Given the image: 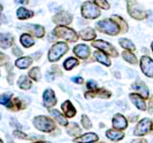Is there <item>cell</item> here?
Segmentation results:
<instances>
[{
  "mask_svg": "<svg viewBox=\"0 0 153 143\" xmlns=\"http://www.w3.org/2000/svg\"><path fill=\"white\" fill-rule=\"evenodd\" d=\"M96 29L100 32H102L111 36H116L120 33H122L121 27L112 18H105L100 21H98L96 23Z\"/></svg>",
  "mask_w": 153,
  "mask_h": 143,
  "instance_id": "obj_1",
  "label": "cell"
},
{
  "mask_svg": "<svg viewBox=\"0 0 153 143\" xmlns=\"http://www.w3.org/2000/svg\"><path fill=\"white\" fill-rule=\"evenodd\" d=\"M126 8L129 16L138 21L145 20L147 18V13L142 8L137 0H126Z\"/></svg>",
  "mask_w": 153,
  "mask_h": 143,
  "instance_id": "obj_2",
  "label": "cell"
},
{
  "mask_svg": "<svg viewBox=\"0 0 153 143\" xmlns=\"http://www.w3.org/2000/svg\"><path fill=\"white\" fill-rule=\"evenodd\" d=\"M80 13L83 18L94 20L100 16L102 12H100V9L92 1H85L81 4Z\"/></svg>",
  "mask_w": 153,
  "mask_h": 143,
  "instance_id": "obj_3",
  "label": "cell"
},
{
  "mask_svg": "<svg viewBox=\"0 0 153 143\" xmlns=\"http://www.w3.org/2000/svg\"><path fill=\"white\" fill-rule=\"evenodd\" d=\"M54 35L68 42H76L79 40V35L73 29L66 26H56L53 31Z\"/></svg>",
  "mask_w": 153,
  "mask_h": 143,
  "instance_id": "obj_4",
  "label": "cell"
},
{
  "mask_svg": "<svg viewBox=\"0 0 153 143\" xmlns=\"http://www.w3.org/2000/svg\"><path fill=\"white\" fill-rule=\"evenodd\" d=\"M69 50V46L65 42H56L51 47L48 52V60L50 62L59 61Z\"/></svg>",
  "mask_w": 153,
  "mask_h": 143,
  "instance_id": "obj_5",
  "label": "cell"
},
{
  "mask_svg": "<svg viewBox=\"0 0 153 143\" xmlns=\"http://www.w3.org/2000/svg\"><path fill=\"white\" fill-rule=\"evenodd\" d=\"M33 124L37 130L44 133H51L56 129V123L54 120L45 116H36L33 120Z\"/></svg>",
  "mask_w": 153,
  "mask_h": 143,
  "instance_id": "obj_6",
  "label": "cell"
},
{
  "mask_svg": "<svg viewBox=\"0 0 153 143\" xmlns=\"http://www.w3.org/2000/svg\"><path fill=\"white\" fill-rule=\"evenodd\" d=\"M92 47L96 48V49H99L100 51H102L103 52H105V54L111 57L119 56V52L116 48H115L111 43H108L104 40L97 39V40L92 41Z\"/></svg>",
  "mask_w": 153,
  "mask_h": 143,
  "instance_id": "obj_7",
  "label": "cell"
},
{
  "mask_svg": "<svg viewBox=\"0 0 153 143\" xmlns=\"http://www.w3.org/2000/svg\"><path fill=\"white\" fill-rule=\"evenodd\" d=\"M152 131V120L149 118H143L137 124L135 130L133 132V135L136 136H143L149 133Z\"/></svg>",
  "mask_w": 153,
  "mask_h": 143,
  "instance_id": "obj_8",
  "label": "cell"
},
{
  "mask_svg": "<svg viewBox=\"0 0 153 143\" xmlns=\"http://www.w3.org/2000/svg\"><path fill=\"white\" fill-rule=\"evenodd\" d=\"M52 20L57 26H67L70 25L73 21V15L66 11H61L59 13H56L52 17Z\"/></svg>",
  "mask_w": 153,
  "mask_h": 143,
  "instance_id": "obj_9",
  "label": "cell"
},
{
  "mask_svg": "<svg viewBox=\"0 0 153 143\" xmlns=\"http://www.w3.org/2000/svg\"><path fill=\"white\" fill-rule=\"evenodd\" d=\"M140 67L143 74L153 78V59L147 55H143L140 59Z\"/></svg>",
  "mask_w": 153,
  "mask_h": 143,
  "instance_id": "obj_10",
  "label": "cell"
},
{
  "mask_svg": "<svg viewBox=\"0 0 153 143\" xmlns=\"http://www.w3.org/2000/svg\"><path fill=\"white\" fill-rule=\"evenodd\" d=\"M111 92L110 91H107L106 89L104 88H98L96 90L93 91H87L84 94L85 98L90 99V98H94V97H99V98H103V99H107L110 98L111 97Z\"/></svg>",
  "mask_w": 153,
  "mask_h": 143,
  "instance_id": "obj_11",
  "label": "cell"
},
{
  "mask_svg": "<svg viewBox=\"0 0 153 143\" xmlns=\"http://www.w3.org/2000/svg\"><path fill=\"white\" fill-rule=\"evenodd\" d=\"M73 52L75 55L79 59H87L91 55V50L90 47L86 44H78L74 47Z\"/></svg>",
  "mask_w": 153,
  "mask_h": 143,
  "instance_id": "obj_12",
  "label": "cell"
},
{
  "mask_svg": "<svg viewBox=\"0 0 153 143\" xmlns=\"http://www.w3.org/2000/svg\"><path fill=\"white\" fill-rule=\"evenodd\" d=\"M127 119L121 114H116L112 118V127L115 130L123 131L127 128Z\"/></svg>",
  "mask_w": 153,
  "mask_h": 143,
  "instance_id": "obj_13",
  "label": "cell"
},
{
  "mask_svg": "<svg viewBox=\"0 0 153 143\" xmlns=\"http://www.w3.org/2000/svg\"><path fill=\"white\" fill-rule=\"evenodd\" d=\"M129 99H130V101L135 105L137 109L141 110V111H146L147 110V105L146 103V99L139 94H137V93L129 94Z\"/></svg>",
  "mask_w": 153,
  "mask_h": 143,
  "instance_id": "obj_14",
  "label": "cell"
},
{
  "mask_svg": "<svg viewBox=\"0 0 153 143\" xmlns=\"http://www.w3.org/2000/svg\"><path fill=\"white\" fill-rule=\"evenodd\" d=\"M56 102H57V100H56L54 91L52 89L45 90L44 93H43V103H44V106L50 109L52 107H54L56 104Z\"/></svg>",
  "mask_w": 153,
  "mask_h": 143,
  "instance_id": "obj_15",
  "label": "cell"
},
{
  "mask_svg": "<svg viewBox=\"0 0 153 143\" xmlns=\"http://www.w3.org/2000/svg\"><path fill=\"white\" fill-rule=\"evenodd\" d=\"M24 28L31 33V35H33L37 38H42L45 35V29L41 25L33 24V25H25Z\"/></svg>",
  "mask_w": 153,
  "mask_h": 143,
  "instance_id": "obj_16",
  "label": "cell"
},
{
  "mask_svg": "<svg viewBox=\"0 0 153 143\" xmlns=\"http://www.w3.org/2000/svg\"><path fill=\"white\" fill-rule=\"evenodd\" d=\"M131 88L135 91V92H137V94L142 95L145 99H147L148 97H149V91H148L147 86L146 85L145 82H143V81H137V82L133 83L131 85Z\"/></svg>",
  "mask_w": 153,
  "mask_h": 143,
  "instance_id": "obj_17",
  "label": "cell"
},
{
  "mask_svg": "<svg viewBox=\"0 0 153 143\" xmlns=\"http://www.w3.org/2000/svg\"><path fill=\"white\" fill-rule=\"evenodd\" d=\"M99 140V136L95 133H86L73 139L75 143H94Z\"/></svg>",
  "mask_w": 153,
  "mask_h": 143,
  "instance_id": "obj_18",
  "label": "cell"
},
{
  "mask_svg": "<svg viewBox=\"0 0 153 143\" xmlns=\"http://www.w3.org/2000/svg\"><path fill=\"white\" fill-rule=\"evenodd\" d=\"M79 35L80 36L81 39L84 41H94L95 38L97 37V32H96V31L93 28L87 27L79 31Z\"/></svg>",
  "mask_w": 153,
  "mask_h": 143,
  "instance_id": "obj_19",
  "label": "cell"
},
{
  "mask_svg": "<svg viewBox=\"0 0 153 143\" xmlns=\"http://www.w3.org/2000/svg\"><path fill=\"white\" fill-rule=\"evenodd\" d=\"M61 110H62V112H63L64 116L69 118L74 117L76 114V110L70 100H66V101H64L61 104Z\"/></svg>",
  "mask_w": 153,
  "mask_h": 143,
  "instance_id": "obj_20",
  "label": "cell"
},
{
  "mask_svg": "<svg viewBox=\"0 0 153 143\" xmlns=\"http://www.w3.org/2000/svg\"><path fill=\"white\" fill-rule=\"evenodd\" d=\"M93 57L96 61H98L99 63H102V65L106 67H109L111 65V60L109 59V55L103 52L102 51H95L93 52Z\"/></svg>",
  "mask_w": 153,
  "mask_h": 143,
  "instance_id": "obj_21",
  "label": "cell"
},
{
  "mask_svg": "<svg viewBox=\"0 0 153 143\" xmlns=\"http://www.w3.org/2000/svg\"><path fill=\"white\" fill-rule=\"evenodd\" d=\"M14 45V37L10 33H0V48L9 49Z\"/></svg>",
  "mask_w": 153,
  "mask_h": 143,
  "instance_id": "obj_22",
  "label": "cell"
},
{
  "mask_svg": "<svg viewBox=\"0 0 153 143\" xmlns=\"http://www.w3.org/2000/svg\"><path fill=\"white\" fill-rule=\"evenodd\" d=\"M105 135H106V137L108 139L112 141H120L124 137V136H126L123 131L115 130V129H110V130L106 131Z\"/></svg>",
  "mask_w": 153,
  "mask_h": 143,
  "instance_id": "obj_23",
  "label": "cell"
},
{
  "mask_svg": "<svg viewBox=\"0 0 153 143\" xmlns=\"http://www.w3.org/2000/svg\"><path fill=\"white\" fill-rule=\"evenodd\" d=\"M33 15H35V13H33V11L27 10L24 7H19L16 10V17L19 20H27V19L32 18Z\"/></svg>",
  "mask_w": 153,
  "mask_h": 143,
  "instance_id": "obj_24",
  "label": "cell"
},
{
  "mask_svg": "<svg viewBox=\"0 0 153 143\" xmlns=\"http://www.w3.org/2000/svg\"><path fill=\"white\" fill-rule=\"evenodd\" d=\"M14 64L18 69H27L33 64V58L31 56H23L16 59Z\"/></svg>",
  "mask_w": 153,
  "mask_h": 143,
  "instance_id": "obj_25",
  "label": "cell"
},
{
  "mask_svg": "<svg viewBox=\"0 0 153 143\" xmlns=\"http://www.w3.org/2000/svg\"><path fill=\"white\" fill-rule=\"evenodd\" d=\"M49 113L51 114V116L54 117L57 123H59L61 126H67L68 125V121L66 120V118L63 116L59 111H57L56 109H50L49 110Z\"/></svg>",
  "mask_w": 153,
  "mask_h": 143,
  "instance_id": "obj_26",
  "label": "cell"
},
{
  "mask_svg": "<svg viewBox=\"0 0 153 143\" xmlns=\"http://www.w3.org/2000/svg\"><path fill=\"white\" fill-rule=\"evenodd\" d=\"M122 56L123 58L126 60L128 63H130L132 65H136L139 63V61L137 59L136 55L133 54L131 51H127V50H124L123 52H122Z\"/></svg>",
  "mask_w": 153,
  "mask_h": 143,
  "instance_id": "obj_27",
  "label": "cell"
},
{
  "mask_svg": "<svg viewBox=\"0 0 153 143\" xmlns=\"http://www.w3.org/2000/svg\"><path fill=\"white\" fill-rule=\"evenodd\" d=\"M17 84L19 86V88L23 89V90H29L33 85L32 80L28 77L26 75H21L19 77L18 81H17Z\"/></svg>",
  "mask_w": 153,
  "mask_h": 143,
  "instance_id": "obj_28",
  "label": "cell"
},
{
  "mask_svg": "<svg viewBox=\"0 0 153 143\" xmlns=\"http://www.w3.org/2000/svg\"><path fill=\"white\" fill-rule=\"evenodd\" d=\"M20 43L23 47L30 48L35 45V40H33V38L32 37L31 35H29V33H23L20 36Z\"/></svg>",
  "mask_w": 153,
  "mask_h": 143,
  "instance_id": "obj_29",
  "label": "cell"
},
{
  "mask_svg": "<svg viewBox=\"0 0 153 143\" xmlns=\"http://www.w3.org/2000/svg\"><path fill=\"white\" fill-rule=\"evenodd\" d=\"M110 18H112L113 20L116 21L118 24H119V26L121 27V30H122V33H126L128 32V24L124 21V19L123 17H121L120 15H117V14H113V15L110 17Z\"/></svg>",
  "mask_w": 153,
  "mask_h": 143,
  "instance_id": "obj_30",
  "label": "cell"
},
{
  "mask_svg": "<svg viewBox=\"0 0 153 143\" xmlns=\"http://www.w3.org/2000/svg\"><path fill=\"white\" fill-rule=\"evenodd\" d=\"M119 44L122 48H123L124 50H127V51H135L136 50V47L135 45L133 44V42L131 40L127 39V38H124L122 37L119 39Z\"/></svg>",
  "mask_w": 153,
  "mask_h": 143,
  "instance_id": "obj_31",
  "label": "cell"
},
{
  "mask_svg": "<svg viewBox=\"0 0 153 143\" xmlns=\"http://www.w3.org/2000/svg\"><path fill=\"white\" fill-rule=\"evenodd\" d=\"M79 64V59L75 58V57H68V58L65 59V61L63 62V68L66 71H71Z\"/></svg>",
  "mask_w": 153,
  "mask_h": 143,
  "instance_id": "obj_32",
  "label": "cell"
},
{
  "mask_svg": "<svg viewBox=\"0 0 153 143\" xmlns=\"http://www.w3.org/2000/svg\"><path fill=\"white\" fill-rule=\"evenodd\" d=\"M67 133L72 136H79V135L81 133V129L76 123H71L67 127Z\"/></svg>",
  "mask_w": 153,
  "mask_h": 143,
  "instance_id": "obj_33",
  "label": "cell"
},
{
  "mask_svg": "<svg viewBox=\"0 0 153 143\" xmlns=\"http://www.w3.org/2000/svg\"><path fill=\"white\" fill-rule=\"evenodd\" d=\"M29 77L35 81H39L41 78V74H40V69L39 67H33L30 71H29Z\"/></svg>",
  "mask_w": 153,
  "mask_h": 143,
  "instance_id": "obj_34",
  "label": "cell"
},
{
  "mask_svg": "<svg viewBox=\"0 0 153 143\" xmlns=\"http://www.w3.org/2000/svg\"><path fill=\"white\" fill-rule=\"evenodd\" d=\"M10 110H12V111H19V110H21L23 108V103L21 102L20 99L18 98H14L13 101H11L7 106Z\"/></svg>",
  "mask_w": 153,
  "mask_h": 143,
  "instance_id": "obj_35",
  "label": "cell"
},
{
  "mask_svg": "<svg viewBox=\"0 0 153 143\" xmlns=\"http://www.w3.org/2000/svg\"><path fill=\"white\" fill-rule=\"evenodd\" d=\"M12 93H5L0 95V104L4 105V106H8V104L11 102Z\"/></svg>",
  "mask_w": 153,
  "mask_h": 143,
  "instance_id": "obj_36",
  "label": "cell"
},
{
  "mask_svg": "<svg viewBox=\"0 0 153 143\" xmlns=\"http://www.w3.org/2000/svg\"><path fill=\"white\" fill-rule=\"evenodd\" d=\"M93 3H95L100 9L102 10H109L110 4L107 2V0H91Z\"/></svg>",
  "mask_w": 153,
  "mask_h": 143,
  "instance_id": "obj_37",
  "label": "cell"
},
{
  "mask_svg": "<svg viewBox=\"0 0 153 143\" xmlns=\"http://www.w3.org/2000/svg\"><path fill=\"white\" fill-rule=\"evenodd\" d=\"M80 122H81V125H82V127L84 129H91L92 128V123H91L89 117L86 116V114H82V116H81Z\"/></svg>",
  "mask_w": 153,
  "mask_h": 143,
  "instance_id": "obj_38",
  "label": "cell"
},
{
  "mask_svg": "<svg viewBox=\"0 0 153 143\" xmlns=\"http://www.w3.org/2000/svg\"><path fill=\"white\" fill-rule=\"evenodd\" d=\"M9 61H10V57L6 54H4V52H0V66L8 64Z\"/></svg>",
  "mask_w": 153,
  "mask_h": 143,
  "instance_id": "obj_39",
  "label": "cell"
},
{
  "mask_svg": "<svg viewBox=\"0 0 153 143\" xmlns=\"http://www.w3.org/2000/svg\"><path fill=\"white\" fill-rule=\"evenodd\" d=\"M86 88L88 89V91H93L98 89V83L94 80H89L88 82H86Z\"/></svg>",
  "mask_w": 153,
  "mask_h": 143,
  "instance_id": "obj_40",
  "label": "cell"
},
{
  "mask_svg": "<svg viewBox=\"0 0 153 143\" xmlns=\"http://www.w3.org/2000/svg\"><path fill=\"white\" fill-rule=\"evenodd\" d=\"M13 136L16 137H18V138H22V139H32V137L28 136L26 133H24L20 131H14Z\"/></svg>",
  "mask_w": 153,
  "mask_h": 143,
  "instance_id": "obj_41",
  "label": "cell"
},
{
  "mask_svg": "<svg viewBox=\"0 0 153 143\" xmlns=\"http://www.w3.org/2000/svg\"><path fill=\"white\" fill-rule=\"evenodd\" d=\"M71 80L73 81V82H75L76 84H82L84 82V79L81 77V76H74V77H72Z\"/></svg>",
  "mask_w": 153,
  "mask_h": 143,
  "instance_id": "obj_42",
  "label": "cell"
},
{
  "mask_svg": "<svg viewBox=\"0 0 153 143\" xmlns=\"http://www.w3.org/2000/svg\"><path fill=\"white\" fill-rule=\"evenodd\" d=\"M147 111L149 114H153V95L150 97L149 99V102H148L147 105Z\"/></svg>",
  "mask_w": 153,
  "mask_h": 143,
  "instance_id": "obj_43",
  "label": "cell"
},
{
  "mask_svg": "<svg viewBox=\"0 0 153 143\" xmlns=\"http://www.w3.org/2000/svg\"><path fill=\"white\" fill-rule=\"evenodd\" d=\"M13 55H16V56H20V55H22V54H23V52H21V50L19 49L18 47H16V46L13 49Z\"/></svg>",
  "mask_w": 153,
  "mask_h": 143,
  "instance_id": "obj_44",
  "label": "cell"
},
{
  "mask_svg": "<svg viewBox=\"0 0 153 143\" xmlns=\"http://www.w3.org/2000/svg\"><path fill=\"white\" fill-rule=\"evenodd\" d=\"M131 143H147V140L145 138H136L131 141Z\"/></svg>",
  "mask_w": 153,
  "mask_h": 143,
  "instance_id": "obj_45",
  "label": "cell"
},
{
  "mask_svg": "<svg viewBox=\"0 0 153 143\" xmlns=\"http://www.w3.org/2000/svg\"><path fill=\"white\" fill-rule=\"evenodd\" d=\"M30 0H14V2L17 4H21V5H27Z\"/></svg>",
  "mask_w": 153,
  "mask_h": 143,
  "instance_id": "obj_46",
  "label": "cell"
},
{
  "mask_svg": "<svg viewBox=\"0 0 153 143\" xmlns=\"http://www.w3.org/2000/svg\"><path fill=\"white\" fill-rule=\"evenodd\" d=\"M2 12H3V6H2V4H0V16H1Z\"/></svg>",
  "mask_w": 153,
  "mask_h": 143,
  "instance_id": "obj_47",
  "label": "cell"
},
{
  "mask_svg": "<svg viewBox=\"0 0 153 143\" xmlns=\"http://www.w3.org/2000/svg\"><path fill=\"white\" fill-rule=\"evenodd\" d=\"M33 143H52V142H48V141H37V142H33Z\"/></svg>",
  "mask_w": 153,
  "mask_h": 143,
  "instance_id": "obj_48",
  "label": "cell"
},
{
  "mask_svg": "<svg viewBox=\"0 0 153 143\" xmlns=\"http://www.w3.org/2000/svg\"><path fill=\"white\" fill-rule=\"evenodd\" d=\"M94 143H106V142H104V141H100V142H94Z\"/></svg>",
  "mask_w": 153,
  "mask_h": 143,
  "instance_id": "obj_49",
  "label": "cell"
},
{
  "mask_svg": "<svg viewBox=\"0 0 153 143\" xmlns=\"http://www.w3.org/2000/svg\"><path fill=\"white\" fill-rule=\"evenodd\" d=\"M151 133H153V119H152V131H151Z\"/></svg>",
  "mask_w": 153,
  "mask_h": 143,
  "instance_id": "obj_50",
  "label": "cell"
},
{
  "mask_svg": "<svg viewBox=\"0 0 153 143\" xmlns=\"http://www.w3.org/2000/svg\"><path fill=\"white\" fill-rule=\"evenodd\" d=\"M151 49H152V51H153V42L151 43Z\"/></svg>",
  "mask_w": 153,
  "mask_h": 143,
  "instance_id": "obj_51",
  "label": "cell"
},
{
  "mask_svg": "<svg viewBox=\"0 0 153 143\" xmlns=\"http://www.w3.org/2000/svg\"><path fill=\"white\" fill-rule=\"evenodd\" d=\"M0 143H3V141H2V139H0Z\"/></svg>",
  "mask_w": 153,
  "mask_h": 143,
  "instance_id": "obj_52",
  "label": "cell"
},
{
  "mask_svg": "<svg viewBox=\"0 0 153 143\" xmlns=\"http://www.w3.org/2000/svg\"><path fill=\"white\" fill-rule=\"evenodd\" d=\"M0 118H1V114H0Z\"/></svg>",
  "mask_w": 153,
  "mask_h": 143,
  "instance_id": "obj_53",
  "label": "cell"
},
{
  "mask_svg": "<svg viewBox=\"0 0 153 143\" xmlns=\"http://www.w3.org/2000/svg\"><path fill=\"white\" fill-rule=\"evenodd\" d=\"M0 25H1V22H0Z\"/></svg>",
  "mask_w": 153,
  "mask_h": 143,
  "instance_id": "obj_54",
  "label": "cell"
},
{
  "mask_svg": "<svg viewBox=\"0 0 153 143\" xmlns=\"http://www.w3.org/2000/svg\"><path fill=\"white\" fill-rule=\"evenodd\" d=\"M0 75H1V74H0Z\"/></svg>",
  "mask_w": 153,
  "mask_h": 143,
  "instance_id": "obj_55",
  "label": "cell"
}]
</instances>
